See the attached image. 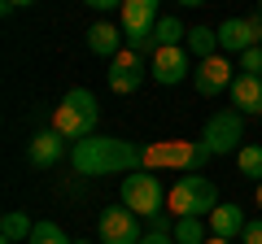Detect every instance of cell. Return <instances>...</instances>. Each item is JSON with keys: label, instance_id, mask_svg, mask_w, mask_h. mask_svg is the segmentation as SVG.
Segmentation results:
<instances>
[{"label": "cell", "instance_id": "cell-1", "mask_svg": "<svg viewBox=\"0 0 262 244\" xmlns=\"http://www.w3.org/2000/svg\"><path fill=\"white\" fill-rule=\"evenodd\" d=\"M70 166L79 175H131L144 170V149L118 135H88V140L70 144Z\"/></svg>", "mask_w": 262, "mask_h": 244}, {"label": "cell", "instance_id": "cell-2", "mask_svg": "<svg viewBox=\"0 0 262 244\" xmlns=\"http://www.w3.org/2000/svg\"><path fill=\"white\" fill-rule=\"evenodd\" d=\"M96 122H101V105H96V96L88 87H70L61 96V105H57V113H53V127L75 144L96 135Z\"/></svg>", "mask_w": 262, "mask_h": 244}, {"label": "cell", "instance_id": "cell-3", "mask_svg": "<svg viewBox=\"0 0 262 244\" xmlns=\"http://www.w3.org/2000/svg\"><path fill=\"white\" fill-rule=\"evenodd\" d=\"M166 205L175 218H210L219 209V188L201 170L196 175H179V183L166 192Z\"/></svg>", "mask_w": 262, "mask_h": 244}, {"label": "cell", "instance_id": "cell-4", "mask_svg": "<svg viewBox=\"0 0 262 244\" xmlns=\"http://www.w3.org/2000/svg\"><path fill=\"white\" fill-rule=\"evenodd\" d=\"M236 140H245V113L236 109V105L214 109L210 122L201 127V149H206L210 157H227V153H241Z\"/></svg>", "mask_w": 262, "mask_h": 244}, {"label": "cell", "instance_id": "cell-5", "mask_svg": "<svg viewBox=\"0 0 262 244\" xmlns=\"http://www.w3.org/2000/svg\"><path fill=\"white\" fill-rule=\"evenodd\" d=\"M122 205H127V209H136L140 218L162 214V205H166L162 179L153 175V170H131V175H122Z\"/></svg>", "mask_w": 262, "mask_h": 244}, {"label": "cell", "instance_id": "cell-6", "mask_svg": "<svg viewBox=\"0 0 262 244\" xmlns=\"http://www.w3.org/2000/svg\"><path fill=\"white\" fill-rule=\"evenodd\" d=\"M96 235H101V244H140L144 240L140 214L127 209L122 201H118V205H105L101 218H96Z\"/></svg>", "mask_w": 262, "mask_h": 244}, {"label": "cell", "instance_id": "cell-7", "mask_svg": "<svg viewBox=\"0 0 262 244\" xmlns=\"http://www.w3.org/2000/svg\"><path fill=\"white\" fill-rule=\"evenodd\" d=\"M232 79H236V66L227 61V53L206 57V61H196V70H192L196 96H223V92H232Z\"/></svg>", "mask_w": 262, "mask_h": 244}, {"label": "cell", "instance_id": "cell-8", "mask_svg": "<svg viewBox=\"0 0 262 244\" xmlns=\"http://www.w3.org/2000/svg\"><path fill=\"white\" fill-rule=\"evenodd\" d=\"M210 161V153L196 144H179V140H166L158 149H144V166H184V175H196V166Z\"/></svg>", "mask_w": 262, "mask_h": 244}, {"label": "cell", "instance_id": "cell-9", "mask_svg": "<svg viewBox=\"0 0 262 244\" xmlns=\"http://www.w3.org/2000/svg\"><path fill=\"white\" fill-rule=\"evenodd\" d=\"M149 75H153V83H162V87L184 83V79L192 75V57H188V48H184V44L153 48V66H149Z\"/></svg>", "mask_w": 262, "mask_h": 244}, {"label": "cell", "instance_id": "cell-10", "mask_svg": "<svg viewBox=\"0 0 262 244\" xmlns=\"http://www.w3.org/2000/svg\"><path fill=\"white\" fill-rule=\"evenodd\" d=\"M61 157H70V149H66V135L57 131V127H48V131H35L27 140V161L35 170H53L61 166Z\"/></svg>", "mask_w": 262, "mask_h": 244}, {"label": "cell", "instance_id": "cell-11", "mask_svg": "<svg viewBox=\"0 0 262 244\" xmlns=\"http://www.w3.org/2000/svg\"><path fill=\"white\" fill-rule=\"evenodd\" d=\"M105 83H110V92H118V96H131L144 83V66H140V57H136V48H122V53L110 61Z\"/></svg>", "mask_w": 262, "mask_h": 244}, {"label": "cell", "instance_id": "cell-12", "mask_svg": "<svg viewBox=\"0 0 262 244\" xmlns=\"http://www.w3.org/2000/svg\"><path fill=\"white\" fill-rule=\"evenodd\" d=\"M258 44H262V39H258L253 18H227V22H219V53L241 57V53H249V48H258Z\"/></svg>", "mask_w": 262, "mask_h": 244}, {"label": "cell", "instance_id": "cell-13", "mask_svg": "<svg viewBox=\"0 0 262 244\" xmlns=\"http://www.w3.org/2000/svg\"><path fill=\"white\" fill-rule=\"evenodd\" d=\"M88 53L114 61V57L122 53V31L114 27V22H92V27H88Z\"/></svg>", "mask_w": 262, "mask_h": 244}, {"label": "cell", "instance_id": "cell-14", "mask_svg": "<svg viewBox=\"0 0 262 244\" xmlns=\"http://www.w3.org/2000/svg\"><path fill=\"white\" fill-rule=\"evenodd\" d=\"M232 105H236L241 113H262V79L236 75V79H232Z\"/></svg>", "mask_w": 262, "mask_h": 244}, {"label": "cell", "instance_id": "cell-15", "mask_svg": "<svg viewBox=\"0 0 262 244\" xmlns=\"http://www.w3.org/2000/svg\"><path fill=\"white\" fill-rule=\"evenodd\" d=\"M210 223V235H223V240H236V235L245 231V223H249V218H245V209L241 205H219L214 214L206 218Z\"/></svg>", "mask_w": 262, "mask_h": 244}, {"label": "cell", "instance_id": "cell-16", "mask_svg": "<svg viewBox=\"0 0 262 244\" xmlns=\"http://www.w3.org/2000/svg\"><path fill=\"white\" fill-rule=\"evenodd\" d=\"M184 48H188V57H196V61H206V57H214L219 53V27H188V39H184Z\"/></svg>", "mask_w": 262, "mask_h": 244}, {"label": "cell", "instance_id": "cell-17", "mask_svg": "<svg viewBox=\"0 0 262 244\" xmlns=\"http://www.w3.org/2000/svg\"><path fill=\"white\" fill-rule=\"evenodd\" d=\"M188 39V31H184V22L179 18H158V27H153V48H170V44H184Z\"/></svg>", "mask_w": 262, "mask_h": 244}, {"label": "cell", "instance_id": "cell-18", "mask_svg": "<svg viewBox=\"0 0 262 244\" xmlns=\"http://www.w3.org/2000/svg\"><path fill=\"white\" fill-rule=\"evenodd\" d=\"M31 231H35V223H31L27 214H22V209H9V214L0 218V235H5V240H31Z\"/></svg>", "mask_w": 262, "mask_h": 244}, {"label": "cell", "instance_id": "cell-19", "mask_svg": "<svg viewBox=\"0 0 262 244\" xmlns=\"http://www.w3.org/2000/svg\"><path fill=\"white\" fill-rule=\"evenodd\" d=\"M210 240V223L201 218H175V244H206Z\"/></svg>", "mask_w": 262, "mask_h": 244}, {"label": "cell", "instance_id": "cell-20", "mask_svg": "<svg viewBox=\"0 0 262 244\" xmlns=\"http://www.w3.org/2000/svg\"><path fill=\"white\" fill-rule=\"evenodd\" d=\"M236 170H241L245 179H253V183H262V144H241Z\"/></svg>", "mask_w": 262, "mask_h": 244}, {"label": "cell", "instance_id": "cell-21", "mask_svg": "<svg viewBox=\"0 0 262 244\" xmlns=\"http://www.w3.org/2000/svg\"><path fill=\"white\" fill-rule=\"evenodd\" d=\"M27 244H75V240H70L57 223H48V218H44V223H35V231H31Z\"/></svg>", "mask_w": 262, "mask_h": 244}, {"label": "cell", "instance_id": "cell-22", "mask_svg": "<svg viewBox=\"0 0 262 244\" xmlns=\"http://www.w3.org/2000/svg\"><path fill=\"white\" fill-rule=\"evenodd\" d=\"M236 70H241V75H253V79H262V44L236 57Z\"/></svg>", "mask_w": 262, "mask_h": 244}, {"label": "cell", "instance_id": "cell-23", "mask_svg": "<svg viewBox=\"0 0 262 244\" xmlns=\"http://www.w3.org/2000/svg\"><path fill=\"white\" fill-rule=\"evenodd\" d=\"M241 244H262V218H249V223H245Z\"/></svg>", "mask_w": 262, "mask_h": 244}, {"label": "cell", "instance_id": "cell-24", "mask_svg": "<svg viewBox=\"0 0 262 244\" xmlns=\"http://www.w3.org/2000/svg\"><path fill=\"white\" fill-rule=\"evenodd\" d=\"M140 244H175V231H144Z\"/></svg>", "mask_w": 262, "mask_h": 244}, {"label": "cell", "instance_id": "cell-25", "mask_svg": "<svg viewBox=\"0 0 262 244\" xmlns=\"http://www.w3.org/2000/svg\"><path fill=\"white\" fill-rule=\"evenodd\" d=\"M31 5H35V0H0V9H5V13H13V9H31Z\"/></svg>", "mask_w": 262, "mask_h": 244}, {"label": "cell", "instance_id": "cell-26", "mask_svg": "<svg viewBox=\"0 0 262 244\" xmlns=\"http://www.w3.org/2000/svg\"><path fill=\"white\" fill-rule=\"evenodd\" d=\"M88 9H122V0H83Z\"/></svg>", "mask_w": 262, "mask_h": 244}, {"label": "cell", "instance_id": "cell-27", "mask_svg": "<svg viewBox=\"0 0 262 244\" xmlns=\"http://www.w3.org/2000/svg\"><path fill=\"white\" fill-rule=\"evenodd\" d=\"M149 231H175V227H170L162 214H153V218H149Z\"/></svg>", "mask_w": 262, "mask_h": 244}, {"label": "cell", "instance_id": "cell-28", "mask_svg": "<svg viewBox=\"0 0 262 244\" xmlns=\"http://www.w3.org/2000/svg\"><path fill=\"white\" fill-rule=\"evenodd\" d=\"M175 5H184V9H201L206 0H175Z\"/></svg>", "mask_w": 262, "mask_h": 244}, {"label": "cell", "instance_id": "cell-29", "mask_svg": "<svg viewBox=\"0 0 262 244\" xmlns=\"http://www.w3.org/2000/svg\"><path fill=\"white\" fill-rule=\"evenodd\" d=\"M206 244H236V240H223V235H210Z\"/></svg>", "mask_w": 262, "mask_h": 244}, {"label": "cell", "instance_id": "cell-30", "mask_svg": "<svg viewBox=\"0 0 262 244\" xmlns=\"http://www.w3.org/2000/svg\"><path fill=\"white\" fill-rule=\"evenodd\" d=\"M258 209H262V183H258Z\"/></svg>", "mask_w": 262, "mask_h": 244}, {"label": "cell", "instance_id": "cell-31", "mask_svg": "<svg viewBox=\"0 0 262 244\" xmlns=\"http://www.w3.org/2000/svg\"><path fill=\"white\" fill-rule=\"evenodd\" d=\"M0 244H13V240H5V235H0Z\"/></svg>", "mask_w": 262, "mask_h": 244}, {"label": "cell", "instance_id": "cell-32", "mask_svg": "<svg viewBox=\"0 0 262 244\" xmlns=\"http://www.w3.org/2000/svg\"><path fill=\"white\" fill-rule=\"evenodd\" d=\"M75 244H92V240H75Z\"/></svg>", "mask_w": 262, "mask_h": 244}, {"label": "cell", "instance_id": "cell-33", "mask_svg": "<svg viewBox=\"0 0 262 244\" xmlns=\"http://www.w3.org/2000/svg\"><path fill=\"white\" fill-rule=\"evenodd\" d=\"M258 13H262V0H258Z\"/></svg>", "mask_w": 262, "mask_h": 244}]
</instances>
